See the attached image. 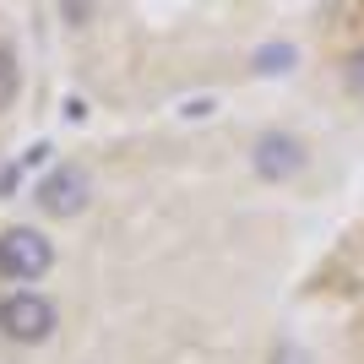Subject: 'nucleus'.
I'll return each mask as SVG.
<instances>
[{"instance_id": "obj_1", "label": "nucleus", "mask_w": 364, "mask_h": 364, "mask_svg": "<svg viewBox=\"0 0 364 364\" xmlns=\"http://www.w3.org/2000/svg\"><path fill=\"white\" fill-rule=\"evenodd\" d=\"M55 267V245L38 234V228H6L0 234V272L11 283H33Z\"/></svg>"}, {"instance_id": "obj_2", "label": "nucleus", "mask_w": 364, "mask_h": 364, "mask_svg": "<svg viewBox=\"0 0 364 364\" xmlns=\"http://www.w3.org/2000/svg\"><path fill=\"white\" fill-rule=\"evenodd\" d=\"M0 326H6V337H16V343H44V337L55 332V304H49L44 294L16 289V294L0 299Z\"/></svg>"}, {"instance_id": "obj_3", "label": "nucleus", "mask_w": 364, "mask_h": 364, "mask_svg": "<svg viewBox=\"0 0 364 364\" xmlns=\"http://www.w3.org/2000/svg\"><path fill=\"white\" fill-rule=\"evenodd\" d=\"M87 201H92V180L76 164H60L38 185V207H44L49 218H76V213H87Z\"/></svg>"}, {"instance_id": "obj_4", "label": "nucleus", "mask_w": 364, "mask_h": 364, "mask_svg": "<svg viewBox=\"0 0 364 364\" xmlns=\"http://www.w3.org/2000/svg\"><path fill=\"white\" fill-rule=\"evenodd\" d=\"M299 168H304V141L299 136L272 131V136L256 141V174H261V180H294Z\"/></svg>"}, {"instance_id": "obj_5", "label": "nucleus", "mask_w": 364, "mask_h": 364, "mask_svg": "<svg viewBox=\"0 0 364 364\" xmlns=\"http://www.w3.org/2000/svg\"><path fill=\"white\" fill-rule=\"evenodd\" d=\"M16 87H22V71H16L11 49H0V109L16 104Z\"/></svg>"}, {"instance_id": "obj_6", "label": "nucleus", "mask_w": 364, "mask_h": 364, "mask_svg": "<svg viewBox=\"0 0 364 364\" xmlns=\"http://www.w3.org/2000/svg\"><path fill=\"white\" fill-rule=\"evenodd\" d=\"M289 65H294V44H267V49L256 55V71H261V76L289 71Z\"/></svg>"}, {"instance_id": "obj_7", "label": "nucleus", "mask_w": 364, "mask_h": 364, "mask_svg": "<svg viewBox=\"0 0 364 364\" xmlns=\"http://www.w3.org/2000/svg\"><path fill=\"white\" fill-rule=\"evenodd\" d=\"M348 82H353V87L364 92V49H359V55H353V60H348Z\"/></svg>"}]
</instances>
